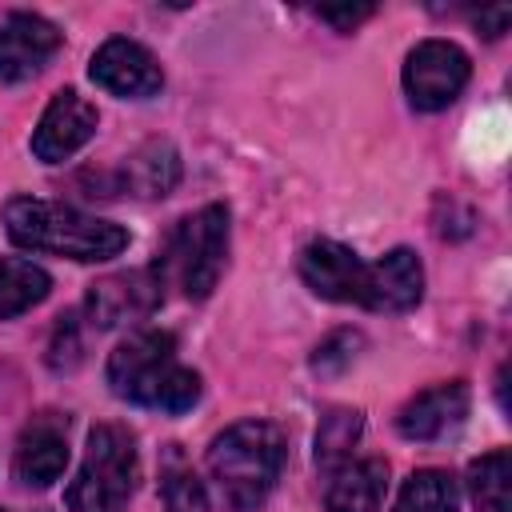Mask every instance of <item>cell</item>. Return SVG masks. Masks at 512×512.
<instances>
[{"instance_id": "19", "label": "cell", "mask_w": 512, "mask_h": 512, "mask_svg": "<svg viewBox=\"0 0 512 512\" xmlns=\"http://www.w3.org/2000/svg\"><path fill=\"white\" fill-rule=\"evenodd\" d=\"M456 504H460L456 480L440 468H420L404 480L392 512H456Z\"/></svg>"}, {"instance_id": "3", "label": "cell", "mask_w": 512, "mask_h": 512, "mask_svg": "<svg viewBox=\"0 0 512 512\" xmlns=\"http://www.w3.org/2000/svg\"><path fill=\"white\" fill-rule=\"evenodd\" d=\"M284 468V432L268 420H240L208 448V472L232 512H256Z\"/></svg>"}, {"instance_id": "1", "label": "cell", "mask_w": 512, "mask_h": 512, "mask_svg": "<svg viewBox=\"0 0 512 512\" xmlns=\"http://www.w3.org/2000/svg\"><path fill=\"white\" fill-rule=\"evenodd\" d=\"M104 376L120 400L172 416L188 412L200 400V376L176 360V336L164 328H140L120 340L108 356Z\"/></svg>"}, {"instance_id": "24", "label": "cell", "mask_w": 512, "mask_h": 512, "mask_svg": "<svg viewBox=\"0 0 512 512\" xmlns=\"http://www.w3.org/2000/svg\"><path fill=\"white\" fill-rule=\"evenodd\" d=\"M372 12H376L372 4H356V8H352V4H344V8H320V20L336 24L340 32H352V28H356L360 20H368Z\"/></svg>"}, {"instance_id": "9", "label": "cell", "mask_w": 512, "mask_h": 512, "mask_svg": "<svg viewBox=\"0 0 512 512\" xmlns=\"http://www.w3.org/2000/svg\"><path fill=\"white\" fill-rule=\"evenodd\" d=\"M88 76L104 92L124 96V100H148L164 88V72L156 64V56L144 44L124 40V36H112L96 48V56L88 64Z\"/></svg>"}, {"instance_id": "14", "label": "cell", "mask_w": 512, "mask_h": 512, "mask_svg": "<svg viewBox=\"0 0 512 512\" xmlns=\"http://www.w3.org/2000/svg\"><path fill=\"white\" fill-rule=\"evenodd\" d=\"M468 416V384L464 380H448V384H436L420 396H412L400 416H396V428L404 440H420V444H432V440H444L448 432H456Z\"/></svg>"}, {"instance_id": "15", "label": "cell", "mask_w": 512, "mask_h": 512, "mask_svg": "<svg viewBox=\"0 0 512 512\" xmlns=\"http://www.w3.org/2000/svg\"><path fill=\"white\" fill-rule=\"evenodd\" d=\"M388 488V464L368 456V460H344L324 472V508L328 512H380Z\"/></svg>"}, {"instance_id": "11", "label": "cell", "mask_w": 512, "mask_h": 512, "mask_svg": "<svg viewBox=\"0 0 512 512\" xmlns=\"http://www.w3.org/2000/svg\"><path fill=\"white\" fill-rule=\"evenodd\" d=\"M364 272H368V264L348 244H336V240H312L300 252V280L316 296L336 300V304H360Z\"/></svg>"}, {"instance_id": "17", "label": "cell", "mask_w": 512, "mask_h": 512, "mask_svg": "<svg viewBox=\"0 0 512 512\" xmlns=\"http://www.w3.org/2000/svg\"><path fill=\"white\" fill-rule=\"evenodd\" d=\"M52 288V276L20 256H0V320H12L36 308Z\"/></svg>"}, {"instance_id": "22", "label": "cell", "mask_w": 512, "mask_h": 512, "mask_svg": "<svg viewBox=\"0 0 512 512\" xmlns=\"http://www.w3.org/2000/svg\"><path fill=\"white\" fill-rule=\"evenodd\" d=\"M360 344H364V340H360V332H352V328L332 332V336L316 348L312 372H316V376H336V372H344V368L356 360V348H360Z\"/></svg>"}, {"instance_id": "16", "label": "cell", "mask_w": 512, "mask_h": 512, "mask_svg": "<svg viewBox=\"0 0 512 512\" xmlns=\"http://www.w3.org/2000/svg\"><path fill=\"white\" fill-rule=\"evenodd\" d=\"M176 184H180V152L168 140L140 144L124 160L120 180H116V188L132 192V196H168Z\"/></svg>"}, {"instance_id": "2", "label": "cell", "mask_w": 512, "mask_h": 512, "mask_svg": "<svg viewBox=\"0 0 512 512\" xmlns=\"http://www.w3.org/2000/svg\"><path fill=\"white\" fill-rule=\"evenodd\" d=\"M4 228L20 248L52 252L68 260H112L128 248V232L112 220L88 216L72 204L40 200V196H12L4 204Z\"/></svg>"}, {"instance_id": "26", "label": "cell", "mask_w": 512, "mask_h": 512, "mask_svg": "<svg viewBox=\"0 0 512 512\" xmlns=\"http://www.w3.org/2000/svg\"><path fill=\"white\" fill-rule=\"evenodd\" d=\"M0 512H4V508H0Z\"/></svg>"}, {"instance_id": "5", "label": "cell", "mask_w": 512, "mask_h": 512, "mask_svg": "<svg viewBox=\"0 0 512 512\" xmlns=\"http://www.w3.org/2000/svg\"><path fill=\"white\" fill-rule=\"evenodd\" d=\"M140 476L136 440L120 424H96L88 432L84 464L64 492L68 512H120Z\"/></svg>"}, {"instance_id": "13", "label": "cell", "mask_w": 512, "mask_h": 512, "mask_svg": "<svg viewBox=\"0 0 512 512\" xmlns=\"http://www.w3.org/2000/svg\"><path fill=\"white\" fill-rule=\"evenodd\" d=\"M424 296V268L412 248H392L364 272L360 304L372 312H408Z\"/></svg>"}, {"instance_id": "4", "label": "cell", "mask_w": 512, "mask_h": 512, "mask_svg": "<svg viewBox=\"0 0 512 512\" xmlns=\"http://www.w3.org/2000/svg\"><path fill=\"white\" fill-rule=\"evenodd\" d=\"M224 256H228V208L208 204L172 228L164 256L152 268L160 272L164 284H176L188 300H204L224 272Z\"/></svg>"}, {"instance_id": "21", "label": "cell", "mask_w": 512, "mask_h": 512, "mask_svg": "<svg viewBox=\"0 0 512 512\" xmlns=\"http://www.w3.org/2000/svg\"><path fill=\"white\" fill-rule=\"evenodd\" d=\"M160 496L168 512H208V492L200 476L176 452H168V464L160 468Z\"/></svg>"}, {"instance_id": "7", "label": "cell", "mask_w": 512, "mask_h": 512, "mask_svg": "<svg viewBox=\"0 0 512 512\" xmlns=\"http://www.w3.org/2000/svg\"><path fill=\"white\" fill-rule=\"evenodd\" d=\"M164 300V280L156 268H132V272H116L104 276L88 288V320L96 328H116V324H132L144 320L160 308Z\"/></svg>"}, {"instance_id": "8", "label": "cell", "mask_w": 512, "mask_h": 512, "mask_svg": "<svg viewBox=\"0 0 512 512\" xmlns=\"http://www.w3.org/2000/svg\"><path fill=\"white\" fill-rule=\"evenodd\" d=\"M96 120H100L96 108L76 88H60L48 100V108H44L36 132H32V156L44 160V164L72 160L96 136Z\"/></svg>"}, {"instance_id": "6", "label": "cell", "mask_w": 512, "mask_h": 512, "mask_svg": "<svg viewBox=\"0 0 512 512\" xmlns=\"http://www.w3.org/2000/svg\"><path fill=\"white\" fill-rule=\"evenodd\" d=\"M468 56L452 40H420L404 60V92L416 112L448 108L468 84Z\"/></svg>"}, {"instance_id": "10", "label": "cell", "mask_w": 512, "mask_h": 512, "mask_svg": "<svg viewBox=\"0 0 512 512\" xmlns=\"http://www.w3.org/2000/svg\"><path fill=\"white\" fill-rule=\"evenodd\" d=\"M60 48V32L52 20L36 12H8L0 16V80L20 84L32 80Z\"/></svg>"}, {"instance_id": "18", "label": "cell", "mask_w": 512, "mask_h": 512, "mask_svg": "<svg viewBox=\"0 0 512 512\" xmlns=\"http://www.w3.org/2000/svg\"><path fill=\"white\" fill-rule=\"evenodd\" d=\"M468 492L480 512H508L512 508V456L496 448L468 464Z\"/></svg>"}, {"instance_id": "20", "label": "cell", "mask_w": 512, "mask_h": 512, "mask_svg": "<svg viewBox=\"0 0 512 512\" xmlns=\"http://www.w3.org/2000/svg\"><path fill=\"white\" fill-rule=\"evenodd\" d=\"M364 432V416L356 408H328L316 432V464L328 472L344 460H352V448Z\"/></svg>"}, {"instance_id": "23", "label": "cell", "mask_w": 512, "mask_h": 512, "mask_svg": "<svg viewBox=\"0 0 512 512\" xmlns=\"http://www.w3.org/2000/svg\"><path fill=\"white\" fill-rule=\"evenodd\" d=\"M76 360H80V328H76V316L68 312V316H60V324H56V332H52L48 364H52L56 372H68V368H76Z\"/></svg>"}, {"instance_id": "25", "label": "cell", "mask_w": 512, "mask_h": 512, "mask_svg": "<svg viewBox=\"0 0 512 512\" xmlns=\"http://www.w3.org/2000/svg\"><path fill=\"white\" fill-rule=\"evenodd\" d=\"M508 20H512V8H504V4H500V8L480 12V16H476V28H484V36H488V40H496V36L508 28Z\"/></svg>"}, {"instance_id": "12", "label": "cell", "mask_w": 512, "mask_h": 512, "mask_svg": "<svg viewBox=\"0 0 512 512\" xmlns=\"http://www.w3.org/2000/svg\"><path fill=\"white\" fill-rule=\"evenodd\" d=\"M64 468H68V420L52 412L28 420V428L16 440V456H12L16 480L24 488H48L60 480Z\"/></svg>"}]
</instances>
